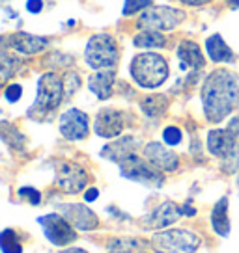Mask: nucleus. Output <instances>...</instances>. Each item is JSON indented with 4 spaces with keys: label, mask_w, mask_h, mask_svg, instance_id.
I'll use <instances>...</instances> for the list:
<instances>
[{
    "label": "nucleus",
    "mask_w": 239,
    "mask_h": 253,
    "mask_svg": "<svg viewBox=\"0 0 239 253\" xmlns=\"http://www.w3.org/2000/svg\"><path fill=\"white\" fill-rule=\"evenodd\" d=\"M49 40L40 38V36H30L26 32H15L8 38V47L23 52V54H38L41 50H45Z\"/></svg>",
    "instance_id": "f3484780"
},
{
    "label": "nucleus",
    "mask_w": 239,
    "mask_h": 253,
    "mask_svg": "<svg viewBox=\"0 0 239 253\" xmlns=\"http://www.w3.org/2000/svg\"><path fill=\"white\" fill-rule=\"evenodd\" d=\"M144 8H152V0H125V6H123V15H133L138 13Z\"/></svg>",
    "instance_id": "a878e982"
},
{
    "label": "nucleus",
    "mask_w": 239,
    "mask_h": 253,
    "mask_svg": "<svg viewBox=\"0 0 239 253\" xmlns=\"http://www.w3.org/2000/svg\"><path fill=\"white\" fill-rule=\"evenodd\" d=\"M94 128L101 138H116L123 130V114L116 108H103L97 112Z\"/></svg>",
    "instance_id": "2eb2a0df"
},
{
    "label": "nucleus",
    "mask_w": 239,
    "mask_h": 253,
    "mask_svg": "<svg viewBox=\"0 0 239 253\" xmlns=\"http://www.w3.org/2000/svg\"><path fill=\"white\" fill-rule=\"evenodd\" d=\"M209 220H211V227H213V231H215L219 237H228L230 235L232 225H230V218H228V198L226 196L221 198L213 205Z\"/></svg>",
    "instance_id": "aec40b11"
},
{
    "label": "nucleus",
    "mask_w": 239,
    "mask_h": 253,
    "mask_svg": "<svg viewBox=\"0 0 239 253\" xmlns=\"http://www.w3.org/2000/svg\"><path fill=\"white\" fill-rule=\"evenodd\" d=\"M183 4H189V6H202V4H207L211 0H181Z\"/></svg>",
    "instance_id": "72a5a7b5"
},
{
    "label": "nucleus",
    "mask_w": 239,
    "mask_h": 253,
    "mask_svg": "<svg viewBox=\"0 0 239 253\" xmlns=\"http://www.w3.org/2000/svg\"><path fill=\"white\" fill-rule=\"evenodd\" d=\"M238 142V134L230 125L226 128H213L207 134V149L213 157L226 158L232 153L234 145Z\"/></svg>",
    "instance_id": "4468645a"
},
{
    "label": "nucleus",
    "mask_w": 239,
    "mask_h": 253,
    "mask_svg": "<svg viewBox=\"0 0 239 253\" xmlns=\"http://www.w3.org/2000/svg\"><path fill=\"white\" fill-rule=\"evenodd\" d=\"M150 244L157 253H194L200 246V237L189 229H165L157 231Z\"/></svg>",
    "instance_id": "20e7f679"
},
{
    "label": "nucleus",
    "mask_w": 239,
    "mask_h": 253,
    "mask_svg": "<svg viewBox=\"0 0 239 253\" xmlns=\"http://www.w3.org/2000/svg\"><path fill=\"white\" fill-rule=\"evenodd\" d=\"M0 250L2 253H23V244L13 229H4L0 233Z\"/></svg>",
    "instance_id": "393cba45"
},
{
    "label": "nucleus",
    "mask_w": 239,
    "mask_h": 253,
    "mask_svg": "<svg viewBox=\"0 0 239 253\" xmlns=\"http://www.w3.org/2000/svg\"><path fill=\"white\" fill-rule=\"evenodd\" d=\"M17 60L15 56H9L6 50L2 52V79L6 80V79H9V75H11V67L15 69L17 67Z\"/></svg>",
    "instance_id": "cd10ccee"
},
{
    "label": "nucleus",
    "mask_w": 239,
    "mask_h": 253,
    "mask_svg": "<svg viewBox=\"0 0 239 253\" xmlns=\"http://www.w3.org/2000/svg\"><path fill=\"white\" fill-rule=\"evenodd\" d=\"M202 103L207 121H224L239 106V77L224 69L213 71L202 87Z\"/></svg>",
    "instance_id": "f257e3e1"
},
{
    "label": "nucleus",
    "mask_w": 239,
    "mask_h": 253,
    "mask_svg": "<svg viewBox=\"0 0 239 253\" xmlns=\"http://www.w3.org/2000/svg\"><path fill=\"white\" fill-rule=\"evenodd\" d=\"M26 9H28L30 13H40L41 9H43V2H41V0H28V2H26Z\"/></svg>",
    "instance_id": "7c9ffc66"
},
{
    "label": "nucleus",
    "mask_w": 239,
    "mask_h": 253,
    "mask_svg": "<svg viewBox=\"0 0 239 253\" xmlns=\"http://www.w3.org/2000/svg\"><path fill=\"white\" fill-rule=\"evenodd\" d=\"M181 130L178 128V126H167L165 130H163V142L170 145V147H174V145H179L181 143Z\"/></svg>",
    "instance_id": "bb28decb"
},
{
    "label": "nucleus",
    "mask_w": 239,
    "mask_h": 253,
    "mask_svg": "<svg viewBox=\"0 0 239 253\" xmlns=\"http://www.w3.org/2000/svg\"><path fill=\"white\" fill-rule=\"evenodd\" d=\"M19 196L24 198L30 205H34V207L41 203V194L36 188H32V186H24V188H21L19 190Z\"/></svg>",
    "instance_id": "c85d7f7f"
},
{
    "label": "nucleus",
    "mask_w": 239,
    "mask_h": 253,
    "mask_svg": "<svg viewBox=\"0 0 239 253\" xmlns=\"http://www.w3.org/2000/svg\"><path fill=\"white\" fill-rule=\"evenodd\" d=\"M183 216V207L176 205L174 201H165L161 203L155 211L144 216L142 225L146 229H167L168 225H174L176 221Z\"/></svg>",
    "instance_id": "f8f14e48"
},
{
    "label": "nucleus",
    "mask_w": 239,
    "mask_h": 253,
    "mask_svg": "<svg viewBox=\"0 0 239 253\" xmlns=\"http://www.w3.org/2000/svg\"><path fill=\"white\" fill-rule=\"evenodd\" d=\"M38 223L43 229V235L51 244L64 248L77 240V233L69 221L65 220L60 212H49L38 218Z\"/></svg>",
    "instance_id": "0eeeda50"
},
{
    "label": "nucleus",
    "mask_w": 239,
    "mask_h": 253,
    "mask_svg": "<svg viewBox=\"0 0 239 253\" xmlns=\"http://www.w3.org/2000/svg\"><path fill=\"white\" fill-rule=\"evenodd\" d=\"M178 58H179V67L183 71L187 67L202 69L206 65V60H204V54H202L200 47L194 41H189V40L179 43V47H178Z\"/></svg>",
    "instance_id": "6ab92c4d"
},
{
    "label": "nucleus",
    "mask_w": 239,
    "mask_h": 253,
    "mask_svg": "<svg viewBox=\"0 0 239 253\" xmlns=\"http://www.w3.org/2000/svg\"><path fill=\"white\" fill-rule=\"evenodd\" d=\"M206 50L209 60L215 63H234V60H236L232 48L226 45V41L221 38V34H213L211 38H207Z\"/></svg>",
    "instance_id": "412c9836"
},
{
    "label": "nucleus",
    "mask_w": 239,
    "mask_h": 253,
    "mask_svg": "<svg viewBox=\"0 0 239 253\" xmlns=\"http://www.w3.org/2000/svg\"><path fill=\"white\" fill-rule=\"evenodd\" d=\"M58 130H60V134L64 136L65 140L79 142V140H84L88 132H90V119L79 108H69V110L60 116Z\"/></svg>",
    "instance_id": "9d476101"
},
{
    "label": "nucleus",
    "mask_w": 239,
    "mask_h": 253,
    "mask_svg": "<svg viewBox=\"0 0 239 253\" xmlns=\"http://www.w3.org/2000/svg\"><path fill=\"white\" fill-rule=\"evenodd\" d=\"M140 246H146L138 238H114L107 253H140Z\"/></svg>",
    "instance_id": "5701e85b"
},
{
    "label": "nucleus",
    "mask_w": 239,
    "mask_h": 253,
    "mask_svg": "<svg viewBox=\"0 0 239 253\" xmlns=\"http://www.w3.org/2000/svg\"><path fill=\"white\" fill-rule=\"evenodd\" d=\"M21 95H23V87L19 86V84H11L4 91V97H6V101H9V103H17L21 99Z\"/></svg>",
    "instance_id": "c756f323"
},
{
    "label": "nucleus",
    "mask_w": 239,
    "mask_h": 253,
    "mask_svg": "<svg viewBox=\"0 0 239 253\" xmlns=\"http://www.w3.org/2000/svg\"><path fill=\"white\" fill-rule=\"evenodd\" d=\"M167 97L165 95H152V97H146L142 101V110L148 118H159L163 112L167 110Z\"/></svg>",
    "instance_id": "b1692460"
},
{
    "label": "nucleus",
    "mask_w": 239,
    "mask_h": 253,
    "mask_svg": "<svg viewBox=\"0 0 239 253\" xmlns=\"http://www.w3.org/2000/svg\"><path fill=\"white\" fill-rule=\"evenodd\" d=\"M58 212L79 231H94L99 227L97 214L82 203H64L58 207Z\"/></svg>",
    "instance_id": "9b49d317"
},
{
    "label": "nucleus",
    "mask_w": 239,
    "mask_h": 253,
    "mask_svg": "<svg viewBox=\"0 0 239 253\" xmlns=\"http://www.w3.org/2000/svg\"><path fill=\"white\" fill-rule=\"evenodd\" d=\"M144 157L152 166H155L161 171H176L179 166V157L159 142L148 143L144 147Z\"/></svg>",
    "instance_id": "ddd939ff"
},
{
    "label": "nucleus",
    "mask_w": 239,
    "mask_h": 253,
    "mask_svg": "<svg viewBox=\"0 0 239 253\" xmlns=\"http://www.w3.org/2000/svg\"><path fill=\"white\" fill-rule=\"evenodd\" d=\"M120 173H121V177L129 179V181L140 182V184H146V186L159 188V186L165 184V177L161 175L159 169L152 166L150 162L138 158L136 155L129 157L127 160H123L120 164Z\"/></svg>",
    "instance_id": "6e6552de"
},
{
    "label": "nucleus",
    "mask_w": 239,
    "mask_h": 253,
    "mask_svg": "<svg viewBox=\"0 0 239 253\" xmlns=\"http://www.w3.org/2000/svg\"><path fill=\"white\" fill-rule=\"evenodd\" d=\"M138 138L135 136H121L120 140L109 143L107 147L101 149V157L109 158L116 164H121L123 160H127L129 157L136 155V149H138Z\"/></svg>",
    "instance_id": "dca6fc26"
},
{
    "label": "nucleus",
    "mask_w": 239,
    "mask_h": 253,
    "mask_svg": "<svg viewBox=\"0 0 239 253\" xmlns=\"http://www.w3.org/2000/svg\"><path fill=\"white\" fill-rule=\"evenodd\" d=\"M181 207H183L185 216H194V214H196V209H192L191 203H185V205H181Z\"/></svg>",
    "instance_id": "473e14b6"
},
{
    "label": "nucleus",
    "mask_w": 239,
    "mask_h": 253,
    "mask_svg": "<svg viewBox=\"0 0 239 253\" xmlns=\"http://www.w3.org/2000/svg\"><path fill=\"white\" fill-rule=\"evenodd\" d=\"M185 13L181 9L170 8V6H155L144 11L138 19V28L146 32H168L174 30L178 24L183 21Z\"/></svg>",
    "instance_id": "423d86ee"
},
{
    "label": "nucleus",
    "mask_w": 239,
    "mask_h": 253,
    "mask_svg": "<svg viewBox=\"0 0 239 253\" xmlns=\"http://www.w3.org/2000/svg\"><path fill=\"white\" fill-rule=\"evenodd\" d=\"M97 198H99V190L97 188H88L86 192H84V199H86L88 203H94Z\"/></svg>",
    "instance_id": "2f4dec72"
},
{
    "label": "nucleus",
    "mask_w": 239,
    "mask_h": 253,
    "mask_svg": "<svg viewBox=\"0 0 239 253\" xmlns=\"http://www.w3.org/2000/svg\"><path fill=\"white\" fill-rule=\"evenodd\" d=\"M60 253H88L86 250H82V248H69V250H64V252Z\"/></svg>",
    "instance_id": "f704fd0d"
},
{
    "label": "nucleus",
    "mask_w": 239,
    "mask_h": 253,
    "mask_svg": "<svg viewBox=\"0 0 239 253\" xmlns=\"http://www.w3.org/2000/svg\"><path fill=\"white\" fill-rule=\"evenodd\" d=\"M56 171V184L58 188L64 190L65 194H79L86 188L88 173L75 162L60 160L55 166Z\"/></svg>",
    "instance_id": "1a4fd4ad"
},
{
    "label": "nucleus",
    "mask_w": 239,
    "mask_h": 253,
    "mask_svg": "<svg viewBox=\"0 0 239 253\" xmlns=\"http://www.w3.org/2000/svg\"><path fill=\"white\" fill-rule=\"evenodd\" d=\"M116 82V71L114 69H103V71L94 73L90 79H88V87L90 91L96 95L97 99H109L112 95V87Z\"/></svg>",
    "instance_id": "a211bd4d"
},
{
    "label": "nucleus",
    "mask_w": 239,
    "mask_h": 253,
    "mask_svg": "<svg viewBox=\"0 0 239 253\" xmlns=\"http://www.w3.org/2000/svg\"><path fill=\"white\" fill-rule=\"evenodd\" d=\"M135 47H140V48H161L165 47V36L161 34V32H140L138 36H135Z\"/></svg>",
    "instance_id": "4be33fe9"
},
{
    "label": "nucleus",
    "mask_w": 239,
    "mask_h": 253,
    "mask_svg": "<svg viewBox=\"0 0 239 253\" xmlns=\"http://www.w3.org/2000/svg\"><path fill=\"white\" fill-rule=\"evenodd\" d=\"M131 77L140 87L155 89L168 79V63L161 54L142 52L136 54L131 62Z\"/></svg>",
    "instance_id": "f03ea898"
},
{
    "label": "nucleus",
    "mask_w": 239,
    "mask_h": 253,
    "mask_svg": "<svg viewBox=\"0 0 239 253\" xmlns=\"http://www.w3.org/2000/svg\"><path fill=\"white\" fill-rule=\"evenodd\" d=\"M64 80L56 73H45L38 82V95L28 116L34 119H43L53 110H56L64 99Z\"/></svg>",
    "instance_id": "7ed1b4c3"
},
{
    "label": "nucleus",
    "mask_w": 239,
    "mask_h": 253,
    "mask_svg": "<svg viewBox=\"0 0 239 253\" xmlns=\"http://www.w3.org/2000/svg\"><path fill=\"white\" fill-rule=\"evenodd\" d=\"M140 253H144V252H140Z\"/></svg>",
    "instance_id": "c9c22d12"
},
{
    "label": "nucleus",
    "mask_w": 239,
    "mask_h": 253,
    "mask_svg": "<svg viewBox=\"0 0 239 253\" xmlns=\"http://www.w3.org/2000/svg\"><path fill=\"white\" fill-rule=\"evenodd\" d=\"M118 45L112 36L109 34H97L94 38H90L84 50V60L88 67L103 71V69H112L118 63Z\"/></svg>",
    "instance_id": "39448f33"
}]
</instances>
